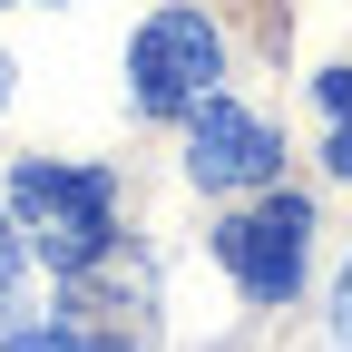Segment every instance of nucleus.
Instances as JSON below:
<instances>
[{
	"instance_id": "1",
	"label": "nucleus",
	"mask_w": 352,
	"mask_h": 352,
	"mask_svg": "<svg viewBox=\"0 0 352 352\" xmlns=\"http://www.w3.org/2000/svg\"><path fill=\"white\" fill-rule=\"evenodd\" d=\"M10 206H20V226L30 245L59 264V274H88V264L108 254V176L98 166H20L10 176Z\"/></svg>"
},
{
	"instance_id": "2",
	"label": "nucleus",
	"mask_w": 352,
	"mask_h": 352,
	"mask_svg": "<svg viewBox=\"0 0 352 352\" xmlns=\"http://www.w3.org/2000/svg\"><path fill=\"white\" fill-rule=\"evenodd\" d=\"M215 78H226V39H215L206 10H157V20L138 30V50H127V98H138L147 118L196 108Z\"/></svg>"
},
{
	"instance_id": "3",
	"label": "nucleus",
	"mask_w": 352,
	"mask_h": 352,
	"mask_svg": "<svg viewBox=\"0 0 352 352\" xmlns=\"http://www.w3.org/2000/svg\"><path fill=\"white\" fill-rule=\"evenodd\" d=\"M303 235H314V206H303V196H264L254 215L215 226V254H226V274L254 303H284L303 284Z\"/></svg>"
},
{
	"instance_id": "4",
	"label": "nucleus",
	"mask_w": 352,
	"mask_h": 352,
	"mask_svg": "<svg viewBox=\"0 0 352 352\" xmlns=\"http://www.w3.org/2000/svg\"><path fill=\"white\" fill-rule=\"evenodd\" d=\"M196 127H186V176H196V186H264V176H274V127H264L254 108H235V98H215V88H206V98L186 108Z\"/></svg>"
},
{
	"instance_id": "5",
	"label": "nucleus",
	"mask_w": 352,
	"mask_h": 352,
	"mask_svg": "<svg viewBox=\"0 0 352 352\" xmlns=\"http://www.w3.org/2000/svg\"><path fill=\"white\" fill-rule=\"evenodd\" d=\"M10 314H20V235L0 226V323H10Z\"/></svg>"
},
{
	"instance_id": "6",
	"label": "nucleus",
	"mask_w": 352,
	"mask_h": 352,
	"mask_svg": "<svg viewBox=\"0 0 352 352\" xmlns=\"http://www.w3.org/2000/svg\"><path fill=\"white\" fill-rule=\"evenodd\" d=\"M314 98H323L333 118H352V69H323V78H314Z\"/></svg>"
},
{
	"instance_id": "7",
	"label": "nucleus",
	"mask_w": 352,
	"mask_h": 352,
	"mask_svg": "<svg viewBox=\"0 0 352 352\" xmlns=\"http://www.w3.org/2000/svg\"><path fill=\"white\" fill-rule=\"evenodd\" d=\"M0 352H88V342H78V333H59V323H50V333H20V342H0Z\"/></svg>"
},
{
	"instance_id": "8",
	"label": "nucleus",
	"mask_w": 352,
	"mask_h": 352,
	"mask_svg": "<svg viewBox=\"0 0 352 352\" xmlns=\"http://www.w3.org/2000/svg\"><path fill=\"white\" fill-rule=\"evenodd\" d=\"M333 342L352 352V264H342V284H333Z\"/></svg>"
},
{
	"instance_id": "9",
	"label": "nucleus",
	"mask_w": 352,
	"mask_h": 352,
	"mask_svg": "<svg viewBox=\"0 0 352 352\" xmlns=\"http://www.w3.org/2000/svg\"><path fill=\"white\" fill-rule=\"evenodd\" d=\"M323 157H333V176H352V118L333 127V147H323Z\"/></svg>"
}]
</instances>
